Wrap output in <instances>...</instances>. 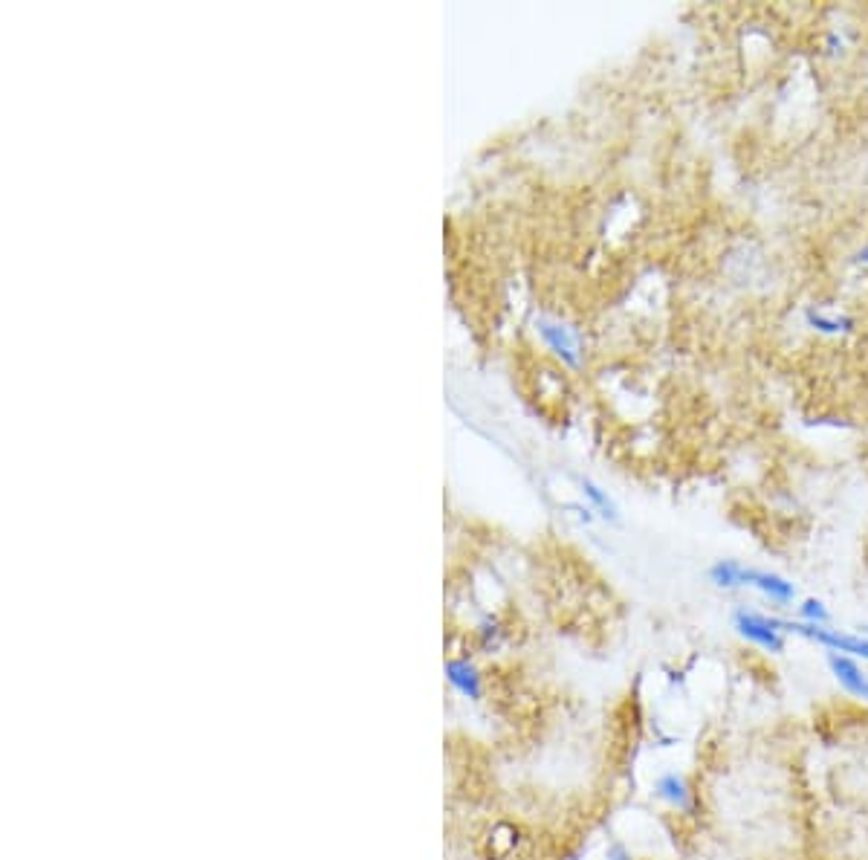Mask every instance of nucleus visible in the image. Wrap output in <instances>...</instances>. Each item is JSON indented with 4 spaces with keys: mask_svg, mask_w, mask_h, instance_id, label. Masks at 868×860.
I'll list each match as a JSON object with an SVG mask.
<instances>
[{
    "mask_svg": "<svg viewBox=\"0 0 868 860\" xmlns=\"http://www.w3.org/2000/svg\"><path fill=\"white\" fill-rule=\"evenodd\" d=\"M733 632L744 643L756 646L761 652L770 655H782L787 649V632L782 626V617L776 614H764L756 609H735L733 611Z\"/></svg>",
    "mask_w": 868,
    "mask_h": 860,
    "instance_id": "nucleus-1",
    "label": "nucleus"
},
{
    "mask_svg": "<svg viewBox=\"0 0 868 860\" xmlns=\"http://www.w3.org/2000/svg\"><path fill=\"white\" fill-rule=\"evenodd\" d=\"M825 666L842 693L857 701H868V669L863 661L842 655V652H825Z\"/></svg>",
    "mask_w": 868,
    "mask_h": 860,
    "instance_id": "nucleus-4",
    "label": "nucleus"
},
{
    "mask_svg": "<svg viewBox=\"0 0 868 860\" xmlns=\"http://www.w3.org/2000/svg\"><path fill=\"white\" fill-rule=\"evenodd\" d=\"M446 678H449V684H452L463 698H481V695H484L481 672L475 669V664H469L466 658L449 661V664H446Z\"/></svg>",
    "mask_w": 868,
    "mask_h": 860,
    "instance_id": "nucleus-8",
    "label": "nucleus"
},
{
    "mask_svg": "<svg viewBox=\"0 0 868 860\" xmlns=\"http://www.w3.org/2000/svg\"><path fill=\"white\" fill-rule=\"evenodd\" d=\"M651 794L666 805L669 811L675 814H683V817H692L701 805V797L695 791V785L689 782L686 774L680 771H663L657 774L654 782H651Z\"/></svg>",
    "mask_w": 868,
    "mask_h": 860,
    "instance_id": "nucleus-3",
    "label": "nucleus"
},
{
    "mask_svg": "<svg viewBox=\"0 0 868 860\" xmlns=\"http://www.w3.org/2000/svg\"><path fill=\"white\" fill-rule=\"evenodd\" d=\"M605 860H634V855H631V849L625 846L623 840H611L605 846Z\"/></svg>",
    "mask_w": 868,
    "mask_h": 860,
    "instance_id": "nucleus-13",
    "label": "nucleus"
},
{
    "mask_svg": "<svg viewBox=\"0 0 868 860\" xmlns=\"http://www.w3.org/2000/svg\"><path fill=\"white\" fill-rule=\"evenodd\" d=\"M536 331H539V336H542L544 348H547L556 360L565 362L568 368H579V362H582L579 339H576V333L570 331L568 325H562V322H550V319H539Z\"/></svg>",
    "mask_w": 868,
    "mask_h": 860,
    "instance_id": "nucleus-6",
    "label": "nucleus"
},
{
    "mask_svg": "<svg viewBox=\"0 0 868 860\" xmlns=\"http://www.w3.org/2000/svg\"><path fill=\"white\" fill-rule=\"evenodd\" d=\"M744 574H747V565L738 562V559H715L706 571V580L721 588V591H735V588H744Z\"/></svg>",
    "mask_w": 868,
    "mask_h": 860,
    "instance_id": "nucleus-9",
    "label": "nucleus"
},
{
    "mask_svg": "<svg viewBox=\"0 0 868 860\" xmlns=\"http://www.w3.org/2000/svg\"><path fill=\"white\" fill-rule=\"evenodd\" d=\"M487 843L492 858H510L518 846V829L513 823H498V826L489 832Z\"/></svg>",
    "mask_w": 868,
    "mask_h": 860,
    "instance_id": "nucleus-10",
    "label": "nucleus"
},
{
    "mask_svg": "<svg viewBox=\"0 0 868 860\" xmlns=\"http://www.w3.org/2000/svg\"><path fill=\"white\" fill-rule=\"evenodd\" d=\"M857 261H860V264H868V244L863 247V250L857 252Z\"/></svg>",
    "mask_w": 868,
    "mask_h": 860,
    "instance_id": "nucleus-14",
    "label": "nucleus"
},
{
    "mask_svg": "<svg viewBox=\"0 0 868 860\" xmlns=\"http://www.w3.org/2000/svg\"><path fill=\"white\" fill-rule=\"evenodd\" d=\"M805 325L822 336H842L857 328V319L840 313V310H825V307H808L805 310Z\"/></svg>",
    "mask_w": 868,
    "mask_h": 860,
    "instance_id": "nucleus-7",
    "label": "nucleus"
},
{
    "mask_svg": "<svg viewBox=\"0 0 868 860\" xmlns=\"http://www.w3.org/2000/svg\"><path fill=\"white\" fill-rule=\"evenodd\" d=\"M782 626H785L787 635L811 640L816 646H822L825 652H842V655H851V658L868 664V635H854V632H842V629H831V626H811V623L787 620V617H782Z\"/></svg>",
    "mask_w": 868,
    "mask_h": 860,
    "instance_id": "nucleus-2",
    "label": "nucleus"
},
{
    "mask_svg": "<svg viewBox=\"0 0 868 860\" xmlns=\"http://www.w3.org/2000/svg\"><path fill=\"white\" fill-rule=\"evenodd\" d=\"M799 620L811 626H831V609L822 597H805L799 606Z\"/></svg>",
    "mask_w": 868,
    "mask_h": 860,
    "instance_id": "nucleus-11",
    "label": "nucleus"
},
{
    "mask_svg": "<svg viewBox=\"0 0 868 860\" xmlns=\"http://www.w3.org/2000/svg\"><path fill=\"white\" fill-rule=\"evenodd\" d=\"M582 493L591 499V504H594V510H597L602 519H611V522H617V504H614V499L602 490V487H597L594 481H582Z\"/></svg>",
    "mask_w": 868,
    "mask_h": 860,
    "instance_id": "nucleus-12",
    "label": "nucleus"
},
{
    "mask_svg": "<svg viewBox=\"0 0 868 860\" xmlns=\"http://www.w3.org/2000/svg\"><path fill=\"white\" fill-rule=\"evenodd\" d=\"M744 588L759 591L767 603H773V606H779V609L793 606V600H796V585L790 583L787 577H782V574H776V571H767V568H750V565H747Z\"/></svg>",
    "mask_w": 868,
    "mask_h": 860,
    "instance_id": "nucleus-5",
    "label": "nucleus"
}]
</instances>
